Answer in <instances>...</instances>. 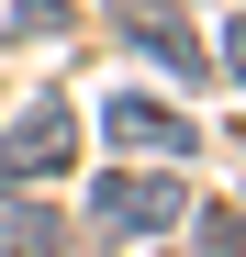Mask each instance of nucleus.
<instances>
[{"instance_id": "obj_1", "label": "nucleus", "mask_w": 246, "mask_h": 257, "mask_svg": "<svg viewBox=\"0 0 246 257\" xmlns=\"http://www.w3.org/2000/svg\"><path fill=\"white\" fill-rule=\"evenodd\" d=\"M90 224H101V235H123V246L179 235V224H190V190L168 179V168H112V179L90 190Z\"/></svg>"}, {"instance_id": "obj_2", "label": "nucleus", "mask_w": 246, "mask_h": 257, "mask_svg": "<svg viewBox=\"0 0 246 257\" xmlns=\"http://www.w3.org/2000/svg\"><path fill=\"white\" fill-rule=\"evenodd\" d=\"M67 157H78V123H67V101H34L12 135H0V190H34V179H56Z\"/></svg>"}, {"instance_id": "obj_3", "label": "nucleus", "mask_w": 246, "mask_h": 257, "mask_svg": "<svg viewBox=\"0 0 246 257\" xmlns=\"http://www.w3.org/2000/svg\"><path fill=\"white\" fill-rule=\"evenodd\" d=\"M101 135H112L123 157H157V168H168V157H190V112H168V101H146V90H123V101L101 112Z\"/></svg>"}, {"instance_id": "obj_4", "label": "nucleus", "mask_w": 246, "mask_h": 257, "mask_svg": "<svg viewBox=\"0 0 246 257\" xmlns=\"http://www.w3.org/2000/svg\"><path fill=\"white\" fill-rule=\"evenodd\" d=\"M112 12H123V34H135L157 67H179V78H213V67H201V45H190V23H179V0H112Z\"/></svg>"}, {"instance_id": "obj_5", "label": "nucleus", "mask_w": 246, "mask_h": 257, "mask_svg": "<svg viewBox=\"0 0 246 257\" xmlns=\"http://www.w3.org/2000/svg\"><path fill=\"white\" fill-rule=\"evenodd\" d=\"M0 257H78L56 212H34V201H0Z\"/></svg>"}, {"instance_id": "obj_6", "label": "nucleus", "mask_w": 246, "mask_h": 257, "mask_svg": "<svg viewBox=\"0 0 246 257\" xmlns=\"http://www.w3.org/2000/svg\"><path fill=\"white\" fill-rule=\"evenodd\" d=\"M12 34L34 45V34H67V0H12Z\"/></svg>"}, {"instance_id": "obj_7", "label": "nucleus", "mask_w": 246, "mask_h": 257, "mask_svg": "<svg viewBox=\"0 0 246 257\" xmlns=\"http://www.w3.org/2000/svg\"><path fill=\"white\" fill-rule=\"evenodd\" d=\"M201 257H246V224H235V212H201Z\"/></svg>"}, {"instance_id": "obj_8", "label": "nucleus", "mask_w": 246, "mask_h": 257, "mask_svg": "<svg viewBox=\"0 0 246 257\" xmlns=\"http://www.w3.org/2000/svg\"><path fill=\"white\" fill-rule=\"evenodd\" d=\"M213 78H235V90H246V12L224 23V45H213Z\"/></svg>"}]
</instances>
